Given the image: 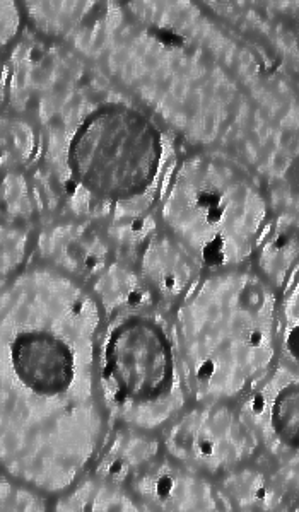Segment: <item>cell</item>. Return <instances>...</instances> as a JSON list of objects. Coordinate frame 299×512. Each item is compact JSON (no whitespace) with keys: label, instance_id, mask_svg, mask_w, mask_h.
<instances>
[{"label":"cell","instance_id":"obj_5","mask_svg":"<svg viewBox=\"0 0 299 512\" xmlns=\"http://www.w3.org/2000/svg\"><path fill=\"white\" fill-rule=\"evenodd\" d=\"M98 381L112 422L144 434L166 429L188 400L168 321L149 306L115 313L101 340Z\"/></svg>","mask_w":299,"mask_h":512},{"label":"cell","instance_id":"obj_1","mask_svg":"<svg viewBox=\"0 0 299 512\" xmlns=\"http://www.w3.org/2000/svg\"><path fill=\"white\" fill-rule=\"evenodd\" d=\"M0 456L6 475L62 495L108 443L98 381L100 309L74 280L36 268L2 299Z\"/></svg>","mask_w":299,"mask_h":512},{"label":"cell","instance_id":"obj_19","mask_svg":"<svg viewBox=\"0 0 299 512\" xmlns=\"http://www.w3.org/2000/svg\"><path fill=\"white\" fill-rule=\"evenodd\" d=\"M6 132L11 134L12 144H4V159L9 158V154H12L14 163H28L31 154L35 151V139H33L28 125L14 122L11 125V132L7 128Z\"/></svg>","mask_w":299,"mask_h":512},{"label":"cell","instance_id":"obj_6","mask_svg":"<svg viewBox=\"0 0 299 512\" xmlns=\"http://www.w3.org/2000/svg\"><path fill=\"white\" fill-rule=\"evenodd\" d=\"M171 460L204 477H224L260 451L252 432L228 403H200L183 410L165 429Z\"/></svg>","mask_w":299,"mask_h":512},{"label":"cell","instance_id":"obj_2","mask_svg":"<svg viewBox=\"0 0 299 512\" xmlns=\"http://www.w3.org/2000/svg\"><path fill=\"white\" fill-rule=\"evenodd\" d=\"M48 168L79 216H146L175 169L170 140L134 108L77 106L50 128Z\"/></svg>","mask_w":299,"mask_h":512},{"label":"cell","instance_id":"obj_7","mask_svg":"<svg viewBox=\"0 0 299 512\" xmlns=\"http://www.w3.org/2000/svg\"><path fill=\"white\" fill-rule=\"evenodd\" d=\"M241 398L238 415L258 448L277 460L298 453L299 390L294 369L277 366Z\"/></svg>","mask_w":299,"mask_h":512},{"label":"cell","instance_id":"obj_15","mask_svg":"<svg viewBox=\"0 0 299 512\" xmlns=\"http://www.w3.org/2000/svg\"><path fill=\"white\" fill-rule=\"evenodd\" d=\"M96 294L108 313H118L125 309L147 308L151 304V294L141 279L130 268L122 265L106 267L96 280Z\"/></svg>","mask_w":299,"mask_h":512},{"label":"cell","instance_id":"obj_9","mask_svg":"<svg viewBox=\"0 0 299 512\" xmlns=\"http://www.w3.org/2000/svg\"><path fill=\"white\" fill-rule=\"evenodd\" d=\"M291 463L265 473L257 468L241 466L224 475L223 494L228 509L238 507L241 511H277L293 509L296 506L298 492V454L291 458Z\"/></svg>","mask_w":299,"mask_h":512},{"label":"cell","instance_id":"obj_4","mask_svg":"<svg viewBox=\"0 0 299 512\" xmlns=\"http://www.w3.org/2000/svg\"><path fill=\"white\" fill-rule=\"evenodd\" d=\"M269 200L245 166L219 152L176 164L161 195V217L197 263L240 267L269 229Z\"/></svg>","mask_w":299,"mask_h":512},{"label":"cell","instance_id":"obj_13","mask_svg":"<svg viewBox=\"0 0 299 512\" xmlns=\"http://www.w3.org/2000/svg\"><path fill=\"white\" fill-rule=\"evenodd\" d=\"M264 243L258 246V267L276 287L288 282L298 258V222L294 214H282L265 233Z\"/></svg>","mask_w":299,"mask_h":512},{"label":"cell","instance_id":"obj_16","mask_svg":"<svg viewBox=\"0 0 299 512\" xmlns=\"http://www.w3.org/2000/svg\"><path fill=\"white\" fill-rule=\"evenodd\" d=\"M288 289L284 297V309H282V325H284V349L288 352L291 361L298 362V349H296V332H298V265L291 272V279H288Z\"/></svg>","mask_w":299,"mask_h":512},{"label":"cell","instance_id":"obj_8","mask_svg":"<svg viewBox=\"0 0 299 512\" xmlns=\"http://www.w3.org/2000/svg\"><path fill=\"white\" fill-rule=\"evenodd\" d=\"M144 511H223L221 490L171 458L149 461L125 483Z\"/></svg>","mask_w":299,"mask_h":512},{"label":"cell","instance_id":"obj_10","mask_svg":"<svg viewBox=\"0 0 299 512\" xmlns=\"http://www.w3.org/2000/svg\"><path fill=\"white\" fill-rule=\"evenodd\" d=\"M38 246L40 253L52 260L55 267L83 279L96 277L108 267L110 248L88 226L53 227L52 231L43 234Z\"/></svg>","mask_w":299,"mask_h":512},{"label":"cell","instance_id":"obj_14","mask_svg":"<svg viewBox=\"0 0 299 512\" xmlns=\"http://www.w3.org/2000/svg\"><path fill=\"white\" fill-rule=\"evenodd\" d=\"M57 511H144L134 495L120 485L103 480H86L60 495Z\"/></svg>","mask_w":299,"mask_h":512},{"label":"cell","instance_id":"obj_18","mask_svg":"<svg viewBox=\"0 0 299 512\" xmlns=\"http://www.w3.org/2000/svg\"><path fill=\"white\" fill-rule=\"evenodd\" d=\"M154 222L149 217H135L127 221L115 222L110 227V236L122 245H137L153 233Z\"/></svg>","mask_w":299,"mask_h":512},{"label":"cell","instance_id":"obj_11","mask_svg":"<svg viewBox=\"0 0 299 512\" xmlns=\"http://www.w3.org/2000/svg\"><path fill=\"white\" fill-rule=\"evenodd\" d=\"M199 263L175 238L158 234L142 253V274L163 299L176 301L194 289Z\"/></svg>","mask_w":299,"mask_h":512},{"label":"cell","instance_id":"obj_3","mask_svg":"<svg viewBox=\"0 0 299 512\" xmlns=\"http://www.w3.org/2000/svg\"><path fill=\"white\" fill-rule=\"evenodd\" d=\"M276 323V296L250 272L223 270L188 292L175 335L195 402L247 395L274 362Z\"/></svg>","mask_w":299,"mask_h":512},{"label":"cell","instance_id":"obj_17","mask_svg":"<svg viewBox=\"0 0 299 512\" xmlns=\"http://www.w3.org/2000/svg\"><path fill=\"white\" fill-rule=\"evenodd\" d=\"M2 511H45V501L36 490L26 485L2 482Z\"/></svg>","mask_w":299,"mask_h":512},{"label":"cell","instance_id":"obj_12","mask_svg":"<svg viewBox=\"0 0 299 512\" xmlns=\"http://www.w3.org/2000/svg\"><path fill=\"white\" fill-rule=\"evenodd\" d=\"M161 444L151 434L124 427L110 439L101 451L94 477L113 485H124L141 466L158 458Z\"/></svg>","mask_w":299,"mask_h":512}]
</instances>
